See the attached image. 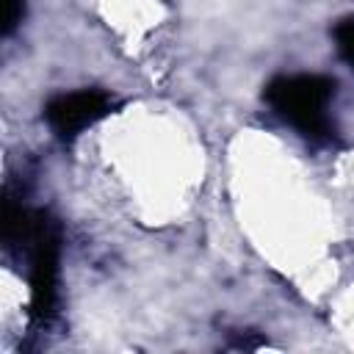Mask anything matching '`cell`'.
Instances as JSON below:
<instances>
[{"mask_svg": "<svg viewBox=\"0 0 354 354\" xmlns=\"http://www.w3.org/2000/svg\"><path fill=\"white\" fill-rule=\"evenodd\" d=\"M335 94V80L324 75H282L266 86L268 105L290 122L307 138H329L332 122L326 116V105Z\"/></svg>", "mask_w": 354, "mask_h": 354, "instance_id": "obj_1", "label": "cell"}, {"mask_svg": "<svg viewBox=\"0 0 354 354\" xmlns=\"http://www.w3.org/2000/svg\"><path fill=\"white\" fill-rule=\"evenodd\" d=\"M19 227L30 257V304L39 321H47L55 307L58 288V230L44 213H22L17 221L8 213V230Z\"/></svg>", "mask_w": 354, "mask_h": 354, "instance_id": "obj_2", "label": "cell"}, {"mask_svg": "<svg viewBox=\"0 0 354 354\" xmlns=\"http://www.w3.org/2000/svg\"><path fill=\"white\" fill-rule=\"evenodd\" d=\"M111 111V100L105 91L83 88L72 94H58L44 105V119L58 136H77L88 124L100 122Z\"/></svg>", "mask_w": 354, "mask_h": 354, "instance_id": "obj_3", "label": "cell"}, {"mask_svg": "<svg viewBox=\"0 0 354 354\" xmlns=\"http://www.w3.org/2000/svg\"><path fill=\"white\" fill-rule=\"evenodd\" d=\"M335 44H337V53L343 55V61L354 69V17L337 22V28H335Z\"/></svg>", "mask_w": 354, "mask_h": 354, "instance_id": "obj_4", "label": "cell"}, {"mask_svg": "<svg viewBox=\"0 0 354 354\" xmlns=\"http://www.w3.org/2000/svg\"><path fill=\"white\" fill-rule=\"evenodd\" d=\"M25 14V0H3V36H11L14 28L22 22Z\"/></svg>", "mask_w": 354, "mask_h": 354, "instance_id": "obj_5", "label": "cell"}]
</instances>
